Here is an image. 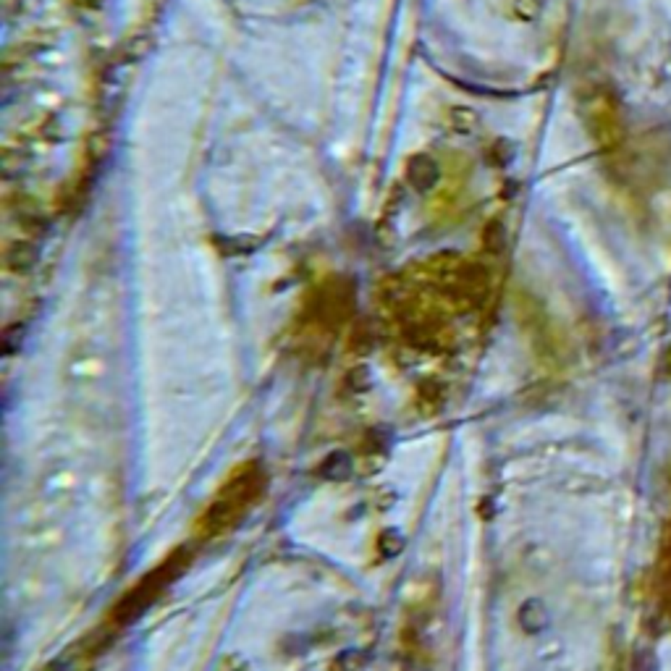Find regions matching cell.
I'll return each mask as SVG.
<instances>
[{"label": "cell", "instance_id": "cell-1", "mask_svg": "<svg viewBox=\"0 0 671 671\" xmlns=\"http://www.w3.org/2000/svg\"><path fill=\"white\" fill-rule=\"evenodd\" d=\"M635 671H658V661L650 650H640L635 655Z\"/></svg>", "mask_w": 671, "mask_h": 671}]
</instances>
